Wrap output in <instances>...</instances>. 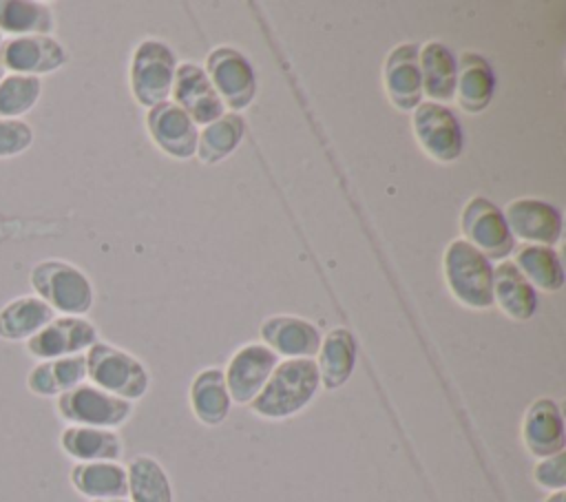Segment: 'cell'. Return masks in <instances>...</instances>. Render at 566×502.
<instances>
[{"label":"cell","instance_id":"29","mask_svg":"<svg viewBox=\"0 0 566 502\" xmlns=\"http://www.w3.org/2000/svg\"><path fill=\"white\" fill-rule=\"evenodd\" d=\"M243 135H245V119L239 113L226 111L221 117H217L214 122L206 124L199 130L195 155L206 166L221 164L239 148V144L243 142Z\"/></svg>","mask_w":566,"mask_h":502},{"label":"cell","instance_id":"24","mask_svg":"<svg viewBox=\"0 0 566 502\" xmlns=\"http://www.w3.org/2000/svg\"><path fill=\"white\" fill-rule=\"evenodd\" d=\"M84 380L86 358L84 354H73L53 360H38L27 374V389L42 398H57Z\"/></svg>","mask_w":566,"mask_h":502},{"label":"cell","instance_id":"2","mask_svg":"<svg viewBox=\"0 0 566 502\" xmlns=\"http://www.w3.org/2000/svg\"><path fill=\"white\" fill-rule=\"evenodd\" d=\"M29 285L55 314L84 316L95 301L86 272L64 259H42L29 270Z\"/></svg>","mask_w":566,"mask_h":502},{"label":"cell","instance_id":"8","mask_svg":"<svg viewBox=\"0 0 566 502\" xmlns=\"http://www.w3.org/2000/svg\"><path fill=\"white\" fill-rule=\"evenodd\" d=\"M411 128L418 146L436 161L451 164L462 155L464 135L455 113L447 104L422 100L413 108Z\"/></svg>","mask_w":566,"mask_h":502},{"label":"cell","instance_id":"36","mask_svg":"<svg viewBox=\"0 0 566 502\" xmlns=\"http://www.w3.org/2000/svg\"><path fill=\"white\" fill-rule=\"evenodd\" d=\"M88 502H130L128 498H111V500H88Z\"/></svg>","mask_w":566,"mask_h":502},{"label":"cell","instance_id":"20","mask_svg":"<svg viewBox=\"0 0 566 502\" xmlns=\"http://www.w3.org/2000/svg\"><path fill=\"white\" fill-rule=\"evenodd\" d=\"M493 305L513 321H528L537 310L535 287L511 259L493 265Z\"/></svg>","mask_w":566,"mask_h":502},{"label":"cell","instance_id":"6","mask_svg":"<svg viewBox=\"0 0 566 502\" xmlns=\"http://www.w3.org/2000/svg\"><path fill=\"white\" fill-rule=\"evenodd\" d=\"M55 409L57 416L69 425L117 429L130 418L133 402L84 380L77 387L60 394L55 398Z\"/></svg>","mask_w":566,"mask_h":502},{"label":"cell","instance_id":"3","mask_svg":"<svg viewBox=\"0 0 566 502\" xmlns=\"http://www.w3.org/2000/svg\"><path fill=\"white\" fill-rule=\"evenodd\" d=\"M451 296L469 310L493 307V263L464 239H453L442 257Z\"/></svg>","mask_w":566,"mask_h":502},{"label":"cell","instance_id":"34","mask_svg":"<svg viewBox=\"0 0 566 502\" xmlns=\"http://www.w3.org/2000/svg\"><path fill=\"white\" fill-rule=\"evenodd\" d=\"M533 480L537 482V487L546 489V491H564L566 487V456L564 451L548 456V458H539L535 469H533Z\"/></svg>","mask_w":566,"mask_h":502},{"label":"cell","instance_id":"37","mask_svg":"<svg viewBox=\"0 0 566 502\" xmlns=\"http://www.w3.org/2000/svg\"><path fill=\"white\" fill-rule=\"evenodd\" d=\"M4 75H7V71H4V69H2V64H0V80H2Z\"/></svg>","mask_w":566,"mask_h":502},{"label":"cell","instance_id":"33","mask_svg":"<svg viewBox=\"0 0 566 502\" xmlns=\"http://www.w3.org/2000/svg\"><path fill=\"white\" fill-rule=\"evenodd\" d=\"M33 139H35V133L27 119L0 117V159L27 153Z\"/></svg>","mask_w":566,"mask_h":502},{"label":"cell","instance_id":"15","mask_svg":"<svg viewBox=\"0 0 566 502\" xmlns=\"http://www.w3.org/2000/svg\"><path fill=\"white\" fill-rule=\"evenodd\" d=\"M172 102L199 126H206L226 113L203 66L195 62L177 64L172 80Z\"/></svg>","mask_w":566,"mask_h":502},{"label":"cell","instance_id":"19","mask_svg":"<svg viewBox=\"0 0 566 502\" xmlns=\"http://www.w3.org/2000/svg\"><path fill=\"white\" fill-rule=\"evenodd\" d=\"M495 95V73L489 60L480 53L467 51L455 60V95L453 100L469 115L489 108Z\"/></svg>","mask_w":566,"mask_h":502},{"label":"cell","instance_id":"23","mask_svg":"<svg viewBox=\"0 0 566 502\" xmlns=\"http://www.w3.org/2000/svg\"><path fill=\"white\" fill-rule=\"evenodd\" d=\"M62 451L75 462H117L124 453V442L115 429L66 425L60 433Z\"/></svg>","mask_w":566,"mask_h":502},{"label":"cell","instance_id":"9","mask_svg":"<svg viewBox=\"0 0 566 502\" xmlns=\"http://www.w3.org/2000/svg\"><path fill=\"white\" fill-rule=\"evenodd\" d=\"M462 239L482 252L489 261H504L513 248L515 239L509 232L502 210L486 197H473L467 201L460 215Z\"/></svg>","mask_w":566,"mask_h":502},{"label":"cell","instance_id":"12","mask_svg":"<svg viewBox=\"0 0 566 502\" xmlns=\"http://www.w3.org/2000/svg\"><path fill=\"white\" fill-rule=\"evenodd\" d=\"M509 232L515 241L524 245H555L562 237V215L559 210L535 197H520L506 203L502 210Z\"/></svg>","mask_w":566,"mask_h":502},{"label":"cell","instance_id":"14","mask_svg":"<svg viewBox=\"0 0 566 502\" xmlns=\"http://www.w3.org/2000/svg\"><path fill=\"white\" fill-rule=\"evenodd\" d=\"M146 130L153 144L175 159H190L197 150V124L170 100L159 102L146 113Z\"/></svg>","mask_w":566,"mask_h":502},{"label":"cell","instance_id":"30","mask_svg":"<svg viewBox=\"0 0 566 502\" xmlns=\"http://www.w3.org/2000/svg\"><path fill=\"white\" fill-rule=\"evenodd\" d=\"M130 502H172V487L164 467L150 456H135L126 464Z\"/></svg>","mask_w":566,"mask_h":502},{"label":"cell","instance_id":"4","mask_svg":"<svg viewBox=\"0 0 566 502\" xmlns=\"http://www.w3.org/2000/svg\"><path fill=\"white\" fill-rule=\"evenodd\" d=\"M84 358L86 378L95 387L128 402L142 398L148 391V372L142 365V360H137L133 354L111 343L97 341L84 352Z\"/></svg>","mask_w":566,"mask_h":502},{"label":"cell","instance_id":"26","mask_svg":"<svg viewBox=\"0 0 566 502\" xmlns=\"http://www.w3.org/2000/svg\"><path fill=\"white\" fill-rule=\"evenodd\" d=\"M53 318L55 312L35 294L15 296L0 307V338L9 343L29 341Z\"/></svg>","mask_w":566,"mask_h":502},{"label":"cell","instance_id":"21","mask_svg":"<svg viewBox=\"0 0 566 502\" xmlns=\"http://www.w3.org/2000/svg\"><path fill=\"white\" fill-rule=\"evenodd\" d=\"M418 66L422 80V97L447 104L455 95V55L438 40L418 46Z\"/></svg>","mask_w":566,"mask_h":502},{"label":"cell","instance_id":"18","mask_svg":"<svg viewBox=\"0 0 566 502\" xmlns=\"http://www.w3.org/2000/svg\"><path fill=\"white\" fill-rule=\"evenodd\" d=\"M522 440L531 456L548 458L564 451V418L553 398H537L522 420Z\"/></svg>","mask_w":566,"mask_h":502},{"label":"cell","instance_id":"11","mask_svg":"<svg viewBox=\"0 0 566 502\" xmlns=\"http://www.w3.org/2000/svg\"><path fill=\"white\" fill-rule=\"evenodd\" d=\"M97 327L84 316L55 314L38 334L24 341V349L35 360H53L62 356L84 354L93 343H97Z\"/></svg>","mask_w":566,"mask_h":502},{"label":"cell","instance_id":"5","mask_svg":"<svg viewBox=\"0 0 566 502\" xmlns=\"http://www.w3.org/2000/svg\"><path fill=\"white\" fill-rule=\"evenodd\" d=\"M177 71V57L170 46L161 40H142L130 55V93L137 104L150 108L166 102L172 91V80Z\"/></svg>","mask_w":566,"mask_h":502},{"label":"cell","instance_id":"35","mask_svg":"<svg viewBox=\"0 0 566 502\" xmlns=\"http://www.w3.org/2000/svg\"><path fill=\"white\" fill-rule=\"evenodd\" d=\"M544 502H566V493L564 491H553V493H548V498Z\"/></svg>","mask_w":566,"mask_h":502},{"label":"cell","instance_id":"13","mask_svg":"<svg viewBox=\"0 0 566 502\" xmlns=\"http://www.w3.org/2000/svg\"><path fill=\"white\" fill-rule=\"evenodd\" d=\"M276 363H279V356L263 343L241 345L230 356L228 367L223 372L230 400L237 405H250L256 398V394L263 389Z\"/></svg>","mask_w":566,"mask_h":502},{"label":"cell","instance_id":"1","mask_svg":"<svg viewBox=\"0 0 566 502\" xmlns=\"http://www.w3.org/2000/svg\"><path fill=\"white\" fill-rule=\"evenodd\" d=\"M321 389L316 360L285 358L276 363L263 389L250 402L252 414L265 420H283L303 411Z\"/></svg>","mask_w":566,"mask_h":502},{"label":"cell","instance_id":"27","mask_svg":"<svg viewBox=\"0 0 566 502\" xmlns=\"http://www.w3.org/2000/svg\"><path fill=\"white\" fill-rule=\"evenodd\" d=\"M230 394L223 369L206 367L190 383V409L195 418L208 427L221 425L230 414Z\"/></svg>","mask_w":566,"mask_h":502},{"label":"cell","instance_id":"16","mask_svg":"<svg viewBox=\"0 0 566 502\" xmlns=\"http://www.w3.org/2000/svg\"><path fill=\"white\" fill-rule=\"evenodd\" d=\"M382 84L389 102L402 113L413 111L424 100L418 66V44L402 42L387 53L382 64Z\"/></svg>","mask_w":566,"mask_h":502},{"label":"cell","instance_id":"7","mask_svg":"<svg viewBox=\"0 0 566 502\" xmlns=\"http://www.w3.org/2000/svg\"><path fill=\"white\" fill-rule=\"evenodd\" d=\"M203 71L223 108L230 113H241L252 104L256 95V77L252 64L241 51L232 46H219L210 51Z\"/></svg>","mask_w":566,"mask_h":502},{"label":"cell","instance_id":"31","mask_svg":"<svg viewBox=\"0 0 566 502\" xmlns=\"http://www.w3.org/2000/svg\"><path fill=\"white\" fill-rule=\"evenodd\" d=\"M513 263L535 290L557 292L564 285L562 259L551 245H522Z\"/></svg>","mask_w":566,"mask_h":502},{"label":"cell","instance_id":"10","mask_svg":"<svg viewBox=\"0 0 566 502\" xmlns=\"http://www.w3.org/2000/svg\"><path fill=\"white\" fill-rule=\"evenodd\" d=\"M69 62L66 46L55 35H18L0 44V64L7 73L42 77Z\"/></svg>","mask_w":566,"mask_h":502},{"label":"cell","instance_id":"32","mask_svg":"<svg viewBox=\"0 0 566 502\" xmlns=\"http://www.w3.org/2000/svg\"><path fill=\"white\" fill-rule=\"evenodd\" d=\"M42 88V77L7 73L0 80V117L22 119L40 102Z\"/></svg>","mask_w":566,"mask_h":502},{"label":"cell","instance_id":"25","mask_svg":"<svg viewBox=\"0 0 566 502\" xmlns=\"http://www.w3.org/2000/svg\"><path fill=\"white\" fill-rule=\"evenodd\" d=\"M69 478L73 489L88 500H111L128 495L126 467L119 462H75Z\"/></svg>","mask_w":566,"mask_h":502},{"label":"cell","instance_id":"22","mask_svg":"<svg viewBox=\"0 0 566 502\" xmlns=\"http://www.w3.org/2000/svg\"><path fill=\"white\" fill-rule=\"evenodd\" d=\"M318 380L321 387L334 391L343 387L356 367V338L347 327L329 330L318 347Z\"/></svg>","mask_w":566,"mask_h":502},{"label":"cell","instance_id":"17","mask_svg":"<svg viewBox=\"0 0 566 502\" xmlns=\"http://www.w3.org/2000/svg\"><path fill=\"white\" fill-rule=\"evenodd\" d=\"M261 341L265 347H270L276 356L285 358H312L318 354L321 347V332L314 323L290 316V314H276L268 316L259 327Z\"/></svg>","mask_w":566,"mask_h":502},{"label":"cell","instance_id":"38","mask_svg":"<svg viewBox=\"0 0 566 502\" xmlns=\"http://www.w3.org/2000/svg\"><path fill=\"white\" fill-rule=\"evenodd\" d=\"M2 40H4V38H2V33H0V44H2Z\"/></svg>","mask_w":566,"mask_h":502},{"label":"cell","instance_id":"28","mask_svg":"<svg viewBox=\"0 0 566 502\" xmlns=\"http://www.w3.org/2000/svg\"><path fill=\"white\" fill-rule=\"evenodd\" d=\"M55 13L42 0H0L2 38L18 35H53Z\"/></svg>","mask_w":566,"mask_h":502}]
</instances>
